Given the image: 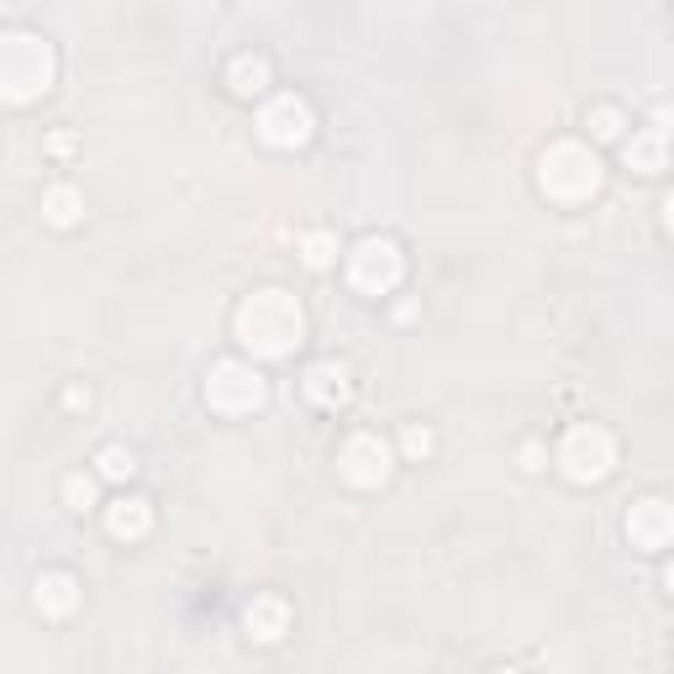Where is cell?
I'll return each instance as SVG.
<instances>
[{"instance_id":"obj_1","label":"cell","mask_w":674,"mask_h":674,"mask_svg":"<svg viewBox=\"0 0 674 674\" xmlns=\"http://www.w3.org/2000/svg\"><path fill=\"white\" fill-rule=\"evenodd\" d=\"M238 337L253 354L280 359V354H290L301 343V306L290 301L285 290H259L238 312Z\"/></svg>"},{"instance_id":"obj_2","label":"cell","mask_w":674,"mask_h":674,"mask_svg":"<svg viewBox=\"0 0 674 674\" xmlns=\"http://www.w3.org/2000/svg\"><path fill=\"white\" fill-rule=\"evenodd\" d=\"M537 180L558 200H585V195H596V185H601V164H596V153H585L579 143H558L543 153V174Z\"/></svg>"},{"instance_id":"obj_3","label":"cell","mask_w":674,"mask_h":674,"mask_svg":"<svg viewBox=\"0 0 674 674\" xmlns=\"http://www.w3.org/2000/svg\"><path fill=\"white\" fill-rule=\"evenodd\" d=\"M558 464H564V475L575 485L606 480L611 464H617V443L601 427H575V433L564 437V448H558Z\"/></svg>"},{"instance_id":"obj_4","label":"cell","mask_w":674,"mask_h":674,"mask_svg":"<svg viewBox=\"0 0 674 674\" xmlns=\"http://www.w3.org/2000/svg\"><path fill=\"white\" fill-rule=\"evenodd\" d=\"M401 248L390 238H363L354 248V259H348V280L363 290V295H385L395 280H401Z\"/></svg>"},{"instance_id":"obj_5","label":"cell","mask_w":674,"mask_h":674,"mask_svg":"<svg viewBox=\"0 0 674 674\" xmlns=\"http://www.w3.org/2000/svg\"><path fill=\"white\" fill-rule=\"evenodd\" d=\"M206 401L217 411H253L264 401V380L248 363H217L211 380H206Z\"/></svg>"},{"instance_id":"obj_6","label":"cell","mask_w":674,"mask_h":674,"mask_svg":"<svg viewBox=\"0 0 674 674\" xmlns=\"http://www.w3.org/2000/svg\"><path fill=\"white\" fill-rule=\"evenodd\" d=\"M259 132H264V143H274V148H301L312 138V111H306V100L274 96L264 106V117H259Z\"/></svg>"},{"instance_id":"obj_7","label":"cell","mask_w":674,"mask_h":674,"mask_svg":"<svg viewBox=\"0 0 674 674\" xmlns=\"http://www.w3.org/2000/svg\"><path fill=\"white\" fill-rule=\"evenodd\" d=\"M343 475L354 485H380L390 475V443L374 433L348 437V448H343Z\"/></svg>"},{"instance_id":"obj_8","label":"cell","mask_w":674,"mask_h":674,"mask_svg":"<svg viewBox=\"0 0 674 674\" xmlns=\"http://www.w3.org/2000/svg\"><path fill=\"white\" fill-rule=\"evenodd\" d=\"M627 537L638 548H670L674 543V506L670 501H638L627 517Z\"/></svg>"},{"instance_id":"obj_9","label":"cell","mask_w":674,"mask_h":674,"mask_svg":"<svg viewBox=\"0 0 674 674\" xmlns=\"http://www.w3.org/2000/svg\"><path fill=\"white\" fill-rule=\"evenodd\" d=\"M106 528H111V537H143V532L153 528V506H148L143 496H121V501L106 511Z\"/></svg>"},{"instance_id":"obj_10","label":"cell","mask_w":674,"mask_h":674,"mask_svg":"<svg viewBox=\"0 0 674 674\" xmlns=\"http://www.w3.org/2000/svg\"><path fill=\"white\" fill-rule=\"evenodd\" d=\"M32 601H37L43 617H69L74 606H79V585H74V575H43Z\"/></svg>"},{"instance_id":"obj_11","label":"cell","mask_w":674,"mask_h":674,"mask_svg":"<svg viewBox=\"0 0 674 674\" xmlns=\"http://www.w3.org/2000/svg\"><path fill=\"white\" fill-rule=\"evenodd\" d=\"M285 606L280 601H253L242 611V627H248V638H259V643H280L285 638Z\"/></svg>"},{"instance_id":"obj_12","label":"cell","mask_w":674,"mask_h":674,"mask_svg":"<svg viewBox=\"0 0 674 674\" xmlns=\"http://www.w3.org/2000/svg\"><path fill=\"white\" fill-rule=\"evenodd\" d=\"M306 395L322 401V406H337V401L348 395V374H343L337 363H316L312 374H306Z\"/></svg>"},{"instance_id":"obj_13","label":"cell","mask_w":674,"mask_h":674,"mask_svg":"<svg viewBox=\"0 0 674 674\" xmlns=\"http://www.w3.org/2000/svg\"><path fill=\"white\" fill-rule=\"evenodd\" d=\"M664 138H670V132H638V138L627 143V164L638 168V174H659V168H664Z\"/></svg>"},{"instance_id":"obj_14","label":"cell","mask_w":674,"mask_h":674,"mask_svg":"<svg viewBox=\"0 0 674 674\" xmlns=\"http://www.w3.org/2000/svg\"><path fill=\"white\" fill-rule=\"evenodd\" d=\"M227 85H232L238 96H264L269 90V64L264 58H238V64L227 69Z\"/></svg>"},{"instance_id":"obj_15","label":"cell","mask_w":674,"mask_h":674,"mask_svg":"<svg viewBox=\"0 0 674 674\" xmlns=\"http://www.w3.org/2000/svg\"><path fill=\"white\" fill-rule=\"evenodd\" d=\"M43 211H48L53 227H74V221H79V195H74L69 185H58V191L43 195Z\"/></svg>"},{"instance_id":"obj_16","label":"cell","mask_w":674,"mask_h":674,"mask_svg":"<svg viewBox=\"0 0 674 674\" xmlns=\"http://www.w3.org/2000/svg\"><path fill=\"white\" fill-rule=\"evenodd\" d=\"M96 469H100V480H132V469H138V458L127 454V448H100L96 454Z\"/></svg>"},{"instance_id":"obj_17","label":"cell","mask_w":674,"mask_h":674,"mask_svg":"<svg viewBox=\"0 0 674 674\" xmlns=\"http://www.w3.org/2000/svg\"><path fill=\"white\" fill-rule=\"evenodd\" d=\"M301 259L312 269H327L337 259V238L333 232H306V238H301Z\"/></svg>"},{"instance_id":"obj_18","label":"cell","mask_w":674,"mask_h":674,"mask_svg":"<svg viewBox=\"0 0 674 674\" xmlns=\"http://www.w3.org/2000/svg\"><path fill=\"white\" fill-rule=\"evenodd\" d=\"M64 501H69L74 511L96 506V480H90V475H69V480H64Z\"/></svg>"},{"instance_id":"obj_19","label":"cell","mask_w":674,"mask_h":674,"mask_svg":"<svg viewBox=\"0 0 674 674\" xmlns=\"http://www.w3.org/2000/svg\"><path fill=\"white\" fill-rule=\"evenodd\" d=\"M590 127H596V138H617V132H622V117H617L611 106H596V111H590Z\"/></svg>"},{"instance_id":"obj_20","label":"cell","mask_w":674,"mask_h":674,"mask_svg":"<svg viewBox=\"0 0 674 674\" xmlns=\"http://www.w3.org/2000/svg\"><path fill=\"white\" fill-rule=\"evenodd\" d=\"M406 454L411 458L433 454V433H427V427H406Z\"/></svg>"},{"instance_id":"obj_21","label":"cell","mask_w":674,"mask_h":674,"mask_svg":"<svg viewBox=\"0 0 674 674\" xmlns=\"http://www.w3.org/2000/svg\"><path fill=\"white\" fill-rule=\"evenodd\" d=\"M653 121H659V132H674V111H653Z\"/></svg>"},{"instance_id":"obj_22","label":"cell","mask_w":674,"mask_h":674,"mask_svg":"<svg viewBox=\"0 0 674 674\" xmlns=\"http://www.w3.org/2000/svg\"><path fill=\"white\" fill-rule=\"evenodd\" d=\"M664 227H670V232H674V195H670V200H664Z\"/></svg>"},{"instance_id":"obj_23","label":"cell","mask_w":674,"mask_h":674,"mask_svg":"<svg viewBox=\"0 0 674 674\" xmlns=\"http://www.w3.org/2000/svg\"><path fill=\"white\" fill-rule=\"evenodd\" d=\"M664 585H670V596H674V564H670V575H664Z\"/></svg>"}]
</instances>
